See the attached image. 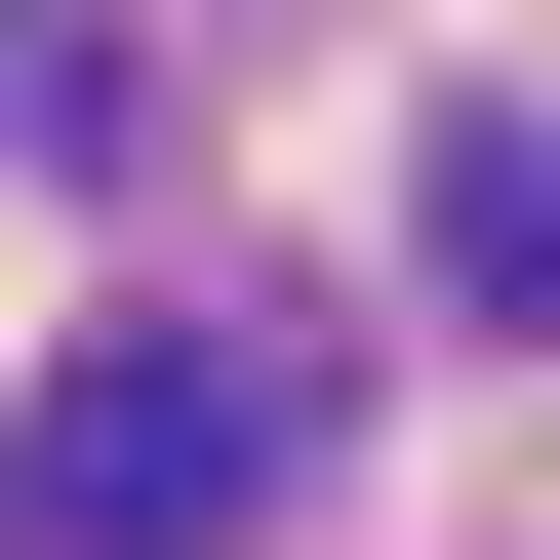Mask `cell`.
Returning a JSON list of instances; mask_svg holds the SVG:
<instances>
[{
  "label": "cell",
  "instance_id": "1",
  "mask_svg": "<svg viewBox=\"0 0 560 560\" xmlns=\"http://www.w3.org/2000/svg\"><path fill=\"white\" fill-rule=\"evenodd\" d=\"M0 521H40V560H241L280 521V361H241V320H81L40 441H0Z\"/></svg>",
  "mask_w": 560,
  "mask_h": 560
},
{
  "label": "cell",
  "instance_id": "2",
  "mask_svg": "<svg viewBox=\"0 0 560 560\" xmlns=\"http://www.w3.org/2000/svg\"><path fill=\"white\" fill-rule=\"evenodd\" d=\"M400 241H441L480 361H560V120H441V161H400Z\"/></svg>",
  "mask_w": 560,
  "mask_h": 560
},
{
  "label": "cell",
  "instance_id": "3",
  "mask_svg": "<svg viewBox=\"0 0 560 560\" xmlns=\"http://www.w3.org/2000/svg\"><path fill=\"white\" fill-rule=\"evenodd\" d=\"M0 120H81V0H0Z\"/></svg>",
  "mask_w": 560,
  "mask_h": 560
}]
</instances>
